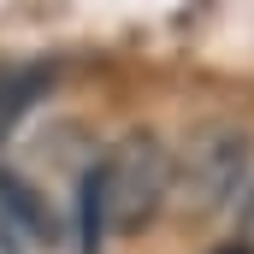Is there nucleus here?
I'll return each instance as SVG.
<instances>
[{"mask_svg": "<svg viewBox=\"0 0 254 254\" xmlns=\"http://www.w3.org/2000/svg\"><path fill=\"white\" fill-rule=\"evenodd\" d=\"M42 89H48V71H42V65H12V71H0V136L42 101Z\"/></svg>", "mask_w": 254, "mask_h": 254, "instance_id": "4", "label": "nucleus"}, {"mask_svg": "<svg viewBox=\"0 0 254 254\" xmlns=\"http://www.w3.org/2000/svg\"><path fill=\"white\" fill-rule=\"evenodd\" d=\"M237 243L254 254V190H249V201H243V237H237Z\"/></svg>", "mask_w": 254, "mask_h": 254, "instance_id": "5", "label": "nucleus"}, {"mask_svg": "<svg viewBox=\"0 0 254 254\" xmlns=\"http://www.w3.org/2000/svg\"><path fill=\"white\" fill-rule=\"evenodd\" d=\"M0 243H6V254H30L42 243H54L48 201L30 190L18 172H0Z\"/></svg>", "mask_w": 254, "mask_h": 254, "instance_id": "3", "label": "nucleus"}, {"mask_svg": "<svg viewBox=\"0 0 254 254\" xmlns=\"http://www.w3.org/2000/svg\"><path fill=\"white\" fill-rule=\"evenodd\" d=\"M172 190V154L154 130H130L119 136L101 166H89L83 178V237L95 249V237H136L160 219Z\"/></svg>", "mask_w": 254, "mask_h": 254, "instance_id": "1", "label": "nucleus"}, {"mask_svg": "<svg viewBox=\"0 0 254 254\" xmlns=\"http://www.w3.org/2000/svg\"><path fill=\"white\" fill-rule=\"evenodd\" d=\"M249 160H254V136L243 125H231V119H219V125H201L190 130V142L172 154V190H166V207L178 213V219H219L237 190H243V178H249Z\"/></svg>", "mask_w": 254, "mask_h": 254, "instance_id": "2", "label": "nucleus"}]
</instances>
